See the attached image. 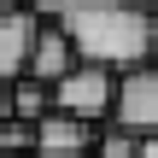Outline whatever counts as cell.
<instances>
[{
    "mask_svg": "<svg viewBox=\"0 0 158 158\" xmlns=\"http://www.w3.org/2000/svg\"><path fill=\"white\" fill-rule=\"evenodd\" d=\"M59 29L70 35L82 64H100L111 76L141 70L158 53V12L135 6V0H76L59 18Z\"/></svg>",
    "mask_w": 158,
    "mask_h": 158,
    "instance_id": "obj_1",
    "label": "cell"
},
{
    "mask_svg": "<svg viewBox=\"0 0 158 158\" xmlns=\"http://www.w3.org/2000/svg\"><path fill=\"white\" fill-rule=\"evenodd\" d=\"M111 106H117V76L100 70V64H76V70L53 88V111L76 117V123H88V129H100V123L111 117Z\"/></svg>",
    "mask_w": 158,
    "mask_h": 158,
    "instance_id": "obj_2",
    "label": "cell"
},
{
    "mask_svg": "<svg viewBox=\"0 0 158 158\" xmlns=\"http://www.w3.org/2000/svg\"><path fill=\"white\" fill-rule=\"evenodd\" d=\"M111 129H123L135 141H158V64H141V70H123L117 76Z\"/></svg>",
    "mask_w": 158,
    "mask_h": 158,
    "instance_id": "obj_3",
    "label": "cell"
},
{
    "mask_svg": "<svg viewBox=\"0 0 158 158\" xmlns=\"http://www.w3.org/2000/svg\"><path fill=\"white\" fill-rule=\"evenodd\" d=\"M94 141H100V129H88L64 111H47L35 123V158H94Z\"/></svg>",
    "mask_w": 158,
    "mask_h": 158,
    "instance_id": "obj_4",
    "label": "cell"
},
{
    "mask_svg": "<svg viewBox=\"0 0 158 158\" xmlns=\"http://www.w3.org/2000/svg\"><path fill=\"white\" fill-rule=\"evenodd\" d=\"M82 59H76V47H70V35L59 29V23H41L35 29V47H29V82H41V88H59L70 70H76Z\"/></svg>",
    "mask_w": 158,
    "mask_h": 158,
    "instance_id": "obj_5",
    "label": "cell"
},
{
    "mask_svg": "<svg viewBox=\"0 0 158 158\" xmlns=\"http://www.w3.org/2000/svg\"><path fill=\"white\" fill-rule=\"evenodd\" d=\"M35 12H6L0 18V82H23L29 76V47H35Z\"/></svg>",
    "mask_w": 158,
    "mask_h": 158,
    "instance_id": "obj_6",
    "label": "cell"
},
{
    "mask_svg": "<svg viewBox=\"0 0 158 158\" xmlns=\"http://www.w3.org/2000/svg\"><path fill=\"white\" fill-rule=\"evenodd\" d=\"M47 111H53V88H41V82H29V76L12 82V117H18V123H41Z\"/></svg>",
    "mask_w": 158,
    "mask_h": 158,
    "instance_id": "obj_7",
    "label": "cell"
},
{
    "mask_svg": "<svg viewBox=\"0 0 158 158\" xmlns=\"http://www.w3.org/2000/svg\"><path fill=\"white\" fill-rule=\"evenodd\" d=\"M94 158H141V141H135V135H123V129H100Z\"/></svg>",
    "mask_w": 158,
    "mask_h": 158,
    "instance_id": "obj_8",
    "label": "cell"
},
{
    "mask_svg": "<svg viewBox=\"0 0 158 158\" xmlns=\"http://www.w3.org/2000/svg\"><path fill=\"white\" fill-rule=\"evenodd\" d=\"M0 152H35V123H18V117H12V123H6V129H0Z\"/></svg>",
    "mask_w": 158,
    "mask_h": 158,
    "instance_id": "obj_9",
    "label": "cell"
},
{
    "mask_svg": "<svg viewBox=\"0 0 158 158\" xmlns=\"http://www.w3.org/2000/svg\"><path fill=\"white\" fill-rule=\"evenodd\" d=\"M6 123H12V88L0 82V129H6Z\"/></svg>",
    "mask_w": 158,
    "mask_h": 158,
    "instance_id": "obj_10",
    "label": "cell"
},
{
    "mask_svg": "<svg viewBox=\"0 0 158 158\" xmlns=\"http://www.w3.org/2000/svg\"><path fill=\"white\" fill-rule=\"evenodd\" d=\"M6 12H29V6H23V0H0V18H6Z\"/></svg>",
    "mask_w": 158,
    "mask_h": 158,
    "instance_id": "obj_11",
    "label": "cell"
},
{
    "mask_svg": "<svg viewBox=\"0 0 158 158\" xmlns=\"http://www.w3.org/2000/svg\"><path fill=\"white\" fill-rule=\"evenodd\" d=\"M141 158H158V141H141Z\"/></svg>",
    "mask_w": 158,
    "mask_h": 158,
    "instance_id": "obj_12",
    "label": "cell"
},
{
    "mask_svg": "<svg viewBox=\"0 0 158 158\" xmlns=\"http://www.w3.org/2000/svg\"><path fill=\"white\" fill-rule=\"evenodd\" d=\"M0 158H23V152H0Z\"/></svg>",
    "mask_w": 158,
    "mask_h": 158,
    "instance_id": "obj_13",
    "label": "cell"
}]
</instances>
